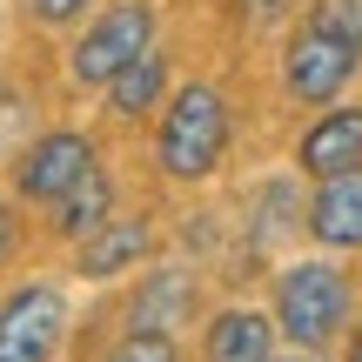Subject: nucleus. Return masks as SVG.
Returning <instances> with one entry per match:
<instances>
[{
    "mask_svg": "<svg viewBox=\"0 0 362 362\" xmlns=\"http://www.w3.org/2000/svg\"><path fill=\"white\" fill-rule=\"evenodd\" d=\"M221 148H228V101L215 81H181L155 121V161L168 181H202L215 175Z\"/></svg>",
    "mask_w": 362,
    "mask_h": 362,
    "instance_id": "1",
    "label": "nucleus"
},
{
    "mask_svg": "<svg viewBox=\"0 0 362 362\" xmlns=\"http://www.w3.org/2000/svg\"><path fill=\"white\" fill-rule=\"evenodd\" d=\"M342 315H349V282L329 262H296L275 275V329L296 349H322L342 329Z\"/></svg>",
    "mask_w": 362,
    "mask_h": 362,
    "instance_id": "2",
    "label": "nucleus"
},
{
    "mask_svg": "<svg viewBox=\"0 0 362 362\" xmlns=\"http://www.w3.org/2000/svg\"><path fill=\"white\" fill-rule=\"evenodd\" d=\"M148 47H155V7H148V0H115V7L94 13L88 34L74 40L67 74H74V88H107V81L128 61H141Z\"/></svg>",
    "mask_w": 362,
    "mask_h": 362,
    "instance_id": "3",
    "label": "nucleus"
},
{
    "mask_svg": "<svg viewBox=\"0 0 362 362\" xmlns=\"http://www.w3.org/2000/svg\"><path fill=\"white\" fill-rule=\"evenodd\" d=\"M67 336V296L54 282H21L0 296V362H54Z\"/></svg>",
    "mask_w": 362,
    "mask_h": 362,
    "instance_id": "4",
    "label": "nucleus"
},
{
    "mask_svg": "<svg viewBox=\"0 0 362 362\" xmlns=\"http://www.w3.org/2000/svg\"><path fill=\"white\" fill-rule=\"evenodd\" d=\"M94 168H101V161H94V141H88V134L47 128V134H34V141L13 155V194H21V202L54 208L81 175H94Z\"/></svg>",
    "mask_w": 362,
    "mask_h": 362,
    "instance_id": "5",
    "label": "nucleus"
},
{
    "mask_svg": "<svg viewBox=\"0 0 362 362\" xmlns=\"http://www.w3.org/2000/svg\"><path fill=\"white\" fill-rule=\"evenodd\" d=\"M356 67H362V54L342 47V40H329V34H315V27H302V34L288 40V54H282V81H288L296 101H336L356 81Z\"/></svg>",
    "mask_w": 362,
    "mask_h": 362,
    "instance_id": "6",
    "label": "nucleus"
},
{
    "mask_svg": "<svg viewBox=\"0 0 362 362\" xmlns=\"http://www.w3.org/2000/svg\"><path fill=\"white\" fill-rule=\"evenodd\" d=\"M148 248H155V228H148V215H107L94 235H81V242H74V269L88 275V282H107V275L141 269Z\"/></svg>",
    "mask_w": 362,
    "mask_h": 362,
    "instance_id": "7",
    "label": "nucleus"
},
{
    "mask_svg": "<svg viewBox=\"0 0 362 362\" xmlns=\"http://www.w3.org/2000/svg\"><path fill=\"white\" fill-rule=\"evenodd\" d=\"M296 168L315 181L362 168V107H329L322 121H309L296 141Z\"/></svg>",
    "mask_w": 362,
    "mask_h": 362,
    "instance_id": "8",
    "label": "nucleus"
},
{
    "mask_svg": "<svg viewBox=\"0 0 362 362\" xmlns=\"http://www.w3.org/2000/svg\"><path fill=\"white\" fill-rule=\"evenodd\" d=\"M309 235L322 248H362V168L315 181V194H309Z\"/></svg>",
    "mask_w": 362,
    "mask_h": 362,
    "instance_id": "9",
    "label": "nucleus"
},
{
    "mask_svg": "<svg viewBox=\"0 0 362 362\" xmlns=\"http://www.w3.org/2000/svg\"><path fill=\"white\" fill-rule=\"evenodd\" d=\"M208 362H275V329L255 309H221L208 322Z\"/></svg>",
    "mask_w": 362,
    "mask_h": 362,
    "instance_id": "10",
    "label": "nucleus"
},
{
    "mask_svg": "<svg viewBox=\"0 0 362 362\" xmlns=\"http://www.w3.org/2000/svg\"><path fill=\"white\" fill-rule=\"evenodd\" d=\"M101 94H107V107H115L121 121H141V115H155V107H161V94H168V61H161V54L148 47L141 61H128V67H121V74L107 81Z\"/></svg>",
    "mask_w": 362,
    "mask_h": 362,
    "instance_id": "11",
    "label": "nucleus"
},
{
    "mask_svg": "<svg viewBox=\"0 0 362 362\" xmlns=\"http://www.w3.org/2000/svg\"><path fill=\"white\" fill-rule=\"evenodd\" d=\"M107 215H115V181L94 168V175H81L74 188L54 202V235H61V242H81V235H94Z\"/></svg>",
    "mask_w": 362,
    "mask_h": 362,
    "instance_id": "12",
    "label": "nucleus"
},
{
    "mask_svg": "<svg viewBox=\"0 0 362 362\" xmlns=\"http://www.w3.org/2000/svg\"><path fill=\"white\" fill-rule=\"evenodd\" d=\"M188 309V275H175V269H161V275H148L141 288H134V329H155V336H168V322Z\"/></svg>",
    "mask_w": 362,
    "mask_h": 362,
    "instance_id": "13",
    "label": "nucleus"
},
{
    "mask_svg": "<svg viewBox=\"0 0 362 362\" xmlns=\"http://www.w3.org/2000/svg\"><path fill=\"white\" fill-rule=\"evenodd\" d=\"M248 228H255V235H248V248H255V255H262V248H275L288 228H296V194H288V181H269V188H262L255 221H248Z\"/></svg>",
    "mask_w": 362,
    "mask_h": 362,
    "instance_id": "14",
    "label": "nucleus"
},
{
    "mask_svg": "<svg viewBox=\"0 0 362 362\" xmlns=\"http://www.w3.org/2000/svg\"><path fill=\"white\" fill-rule=\"evenodd\" d=\"M302 27H315V34H329V40L362 54V0H309V21Z\"/></svg>",
    "mask_w": 362,
    "mask_h": 362,
    "instance_id": "15",
    "label": "nucleus"
},
{
    "mask_svg": "<svg viewBox=\"0 0 362 362\" xmlns=\"http://www.w3.org/2000/svg\"><path fill=\"white\" fill-rule=\"evenodd\" d=\"M107 362H181V349L168 336H155V329H134V336H121L115 342V356Z\"/></svg>",
    "mask_w": 362,
    "mask_h": 362,
    "instance_id": "16",
    "label": "nucleus"
},
{
    "mask_svg": "<svg viewBox=\"0 0 362 362\" xmlns=\"http://www.w3.org/2000/svg\"><path fill=\"white\" fill-rule=\"evenodd\" d=\"M94 0H34V21L40 27H67V21H81Z\"/></svg>",
    "mask_w": 362,
    "mask_h": 362,
    "instance_id": "17",
    "label": "nucleus"
},
{
    "mask_svg": "<svg viewBox=\"0 0 362 362\" xmlns=\"http://www.w3.org/2000/svg\"><path fill=\"white\" fill-rule=\"evenodd\" d=\"M13 248H21V215H13V202H0V269L13 262Z\"/></svg>",
    "mask_w": 362,
    "mask_h": 362,
    "instance_id": "18",
    "label": "nucleus"
},
{
    "mask_svg": "<svg viewBox=\"0 0 362 362\" xmlns=\"http://www.w3.org/2000/svg\"><path fill=\"white\" fill-rule=\"evenodd\" d=\"M242 13H248V21H282L288 0H242Z\"/></svg>",
    "mask_w": 362,
    "mask_h": 362,
    "instance_id": "19",
    "label": "nucleus"
},
{
    "mask_svg": "<svg viewBox=\"0 0 362 362\" xmlns=\"http://www.w3.org/2000/svg\"><path fill=\"white\" fill-rule=\"evenodd\" d=\"M7 128H21V101H13V94H0V134Z\"/></svg>",
    "mask_w": 362,
    "mask_h": 362,
    "instance_id": "20",
    "label": "nucleus"
},
{
    "mask_svg": "<svg viewBox=\"0 0 362 362\" xmlns=\"http://www.w3.org/2000/svg\"><path fill=\"white\" fill-rule=\"evenodd\" d=\"M342 362H362V329H356V342H349V356H342Z\"/></svg>",
    "mask_w": 362,
    "mask_h": 362,
    "instance_id": "21",
    "label": "nucleus"
},
{
    "mask_svg": "<svg viewBox=\"0 0 362 362\" xmlns=\"http://www.w3.org/2000/svg\"><path fill=\"white\" fill-rule=\"evenodd\" d=\"M288 362H309V356H288Z\"/></svg>",
    "mask_w": 362,
    "mask_h": 362,
    "instance_id": "22",
    "label": "nucleus"
}]
</instances>
